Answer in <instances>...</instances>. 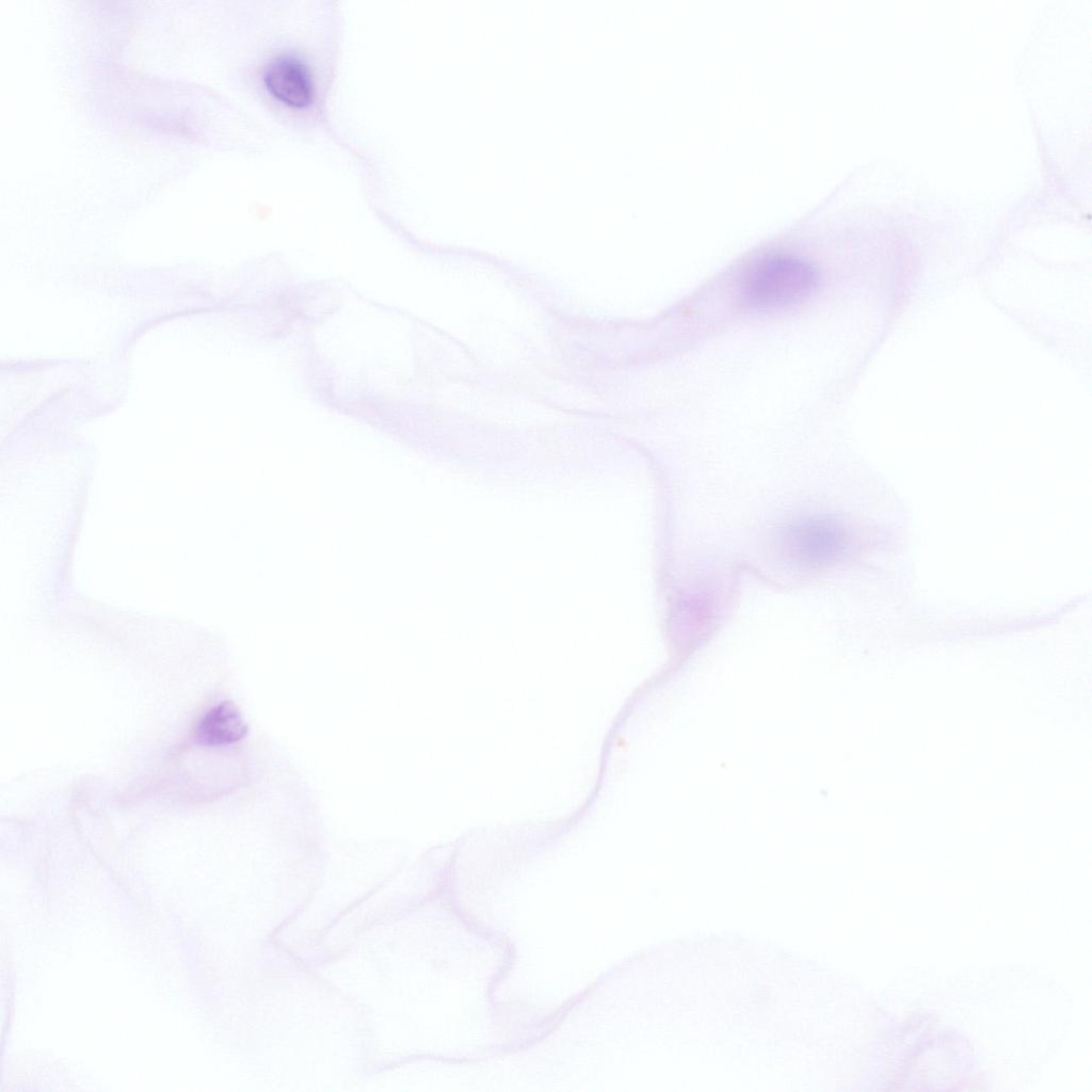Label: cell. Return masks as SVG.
Masks as SVG:
<instances>
[{
    "mask_svg": "<svg viewBox=\"0 0 1092 1092\" xmlns=\"http://www.w3.org/2000/svg\"><path fill=\"white\" fill-rule=\"evenodd\" d=\"M819 279L817 269L806 260L791 255H770L748 271L741 294L752 307L780 308L806 299L818 287Z\"/></svg>",
    "mask_w": 1092,
    "mask_h": 1092,
    "instance_id": "obj_1",
    "label": "cell"
},
{
    "mask_svg": "<svg viewBox=\"0 0 1092 1092\" xmlns=\"http://www.w3.org/2000/svg\"><path fill=\"white\" fill-rule=\"evenodd\" d=\"M842 526L830 516H812L790 525L782 535L783 555L791 562L806 567H821L833 563L846 547Z\"/></svg>",
    "mask_w": 1092,
    "mask_h": 1092,
    "instance_id": "obj_2",
    "label": "cell"
},
{
    "mask_svg": "<svg viewBox=\"0 0 1092 1092\" xmlns=\"http://www.w3.org/2000/svg\"><path fill=\"white\" fill-rule=\"evenodd\" d=\"M263 81L272 95L289 106L305 107L312 100L310 71L294 55L282 54L272 60L264 69Z\"/></svg>",
    "mask_w": 1092,
    "mask_h": 1092,
    "instance_id": "obj_3",
    "label": "cell"
},
{
    "mask_svg": "<svg viewBox=\"0 0 1092 1092\" xmlns=\"http://www.w3.org/2000/svg\"><path fill=\"white\" fill-rule=\"evenodd\" d=\"M247 726L239 709L228 701L208 709L194 729V741L205 748H221L241 740Z\"/></svg>",
    "mask_w": 1092,
    "mask_h": 1092,
    "instance_id": "obj_4",
    "label": "cell"
}]
</instances>
